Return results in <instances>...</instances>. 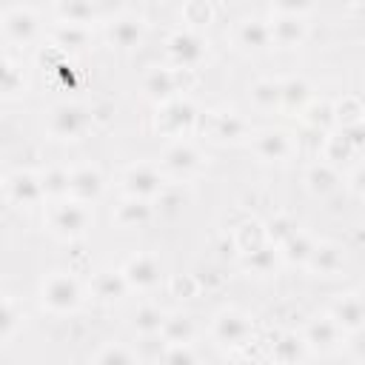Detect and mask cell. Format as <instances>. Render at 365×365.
<instances>
[{
	"mask_svg": "<svg viewBox=\"0 0 365 365\" xmlns=\"http://www.w3.org/2000/svg\"><path fill=\"white\" fill-rule=\"evenodd\" d=\"M340 323H342V328H359V323H362V303L357 297H342V303H340Z\"/></svg>",
	"mask_w": 365,
	"mask_h": 365,
	"instance_id": "obj_1",
	"label": "cell"
}]
</instances>
